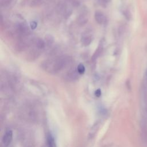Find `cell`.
I'll list each match as a JSON object with an SVG mask.
<instances>
[{
    "label": "cell",
    "mask_w": 147,
    "mask_h": 147,
    "mask_svg": "<svg viewBox=\"0 0 147 147\" xmlns=\"http://www.w3.org/2000/svg\"><path fill=\"white\" fill-rule=\"evenodd\" d=\"M70 63L69 57H61L56 59L54 62H47L44 65L45 70L51 72H57L61 70Z\"/></svg>",
    "instance_id": "1"
},
{
    "label": "cell",
    "mask_w": 147,
    "mask_h": 147,
    "mask_svg": "<svg viewBox=\"0 0 147 147\" xmlns=\"http://www.w3.org/2000/svg\"><path fill=\"white\" fill-rule=\"evenodd\" d=\"M12 138H13V132L12 130H8L5 132V133L4 135L3 138V142L4 145V146H8L12 141Z\"/></svg>",
    "instance_id": "2"
},
{
    "label": "cell",
    "mask_w": 147,
    "mask_h": 147,
    "mask_svg": "<svg viewBox=\"0 0 147 147\" xmlns=\"http://www.w3.org/2000/svg\"><path fill=\"white\" fill-rule=\"evenodd\" d=\"M95 19L98 24H103L106 21V16L102 12L96 11L95 13Z\"/></svg>",
    "instance_id": "3"
},
{
    "label": "cell",
    "mask_w": 147,
    "mask_h": 147,
    "mask_svg": "<svg viewBox=\"0 0 147 147\" xmlns=\"http://www.w3.org/2000/svg\"><path fill=\"white\" fill-rule=\"evenodd\" d=\"M91 37L90 36H88L87 35H84L83 37H82V44L84 45H88L90 44V43L91 42Z\"/></svg>",
    "instance_id": "4"
},
{
    "label": "cell",
    "mask_w": 147,
    "mask_h": 147,
    "mask_svg": "<svg viewBox=\"0 0 147 147\" xmlns=\"http://www.w3.org/2000/svg\"><path fill=\"white\" fill-rule=\"evenodd\" d=\"M48 146V147H57L56 143L54 140V138L51 135H49L47 138Z\"/></svg>",
    "instance_id": "5"
},
{
    "label": "cell",
    "mask_w": 147,
    "mask_h": 147,
    "mask_svg": "<svg viewBox=\"0 0 147 147\" xmlns=\"http://www.w3.org/2000/svg\"><path fill=\"white\" fill-rule=\"evenodd\" d=\"M45 43L41 39H39L36 40V47L38 48V49H43L45 47Z\"/></svg>",
    "instance_id": "6"
},
{
    "label": "cell",
    "mask_w": 147,
    "mask_h": 147,
    "mask_svg": "<svg viewBox=\"0 0 147 147\" xmlns=\"http://www.w3.org/2000/svg\"><path fill=\"white\" fill-rule=\"evenodd\" d=\"M54 42V38L52 36L48 35L45 37V44L48 45H50Z\"/></svg>",
    "instance_id": "7"
},
{
    "label": "cell",
    "mask_w": 147,
    "mask_h": 147,
    "mask_svg": "<svg viewBox=\"0 0 147 147\" xmlns=\"http://www.w3.org/2000/svg\"><path fill=\"white\" fill-rule=\"evenodd\" d=\"M77 71L78 73L82 75L85 72V67L83 66V65L82 64H79L77 67Z\"/></svg>",
    "instance_id": "8"
},
{
    "label": "cell",
    "mask_w": 147,
    "mask_h": 147,
    "mask_svg": "<svg viewBox=\"0 0 147 147\" xmlns=\"http://www.w3.org/2000/svg\"><path fill=\"white\" fill-rule=\"evenodd\" d=\"M30 26L32 29H35L37 27V23L36 21H32L31 22Z\"/></svg>",
    "instance_id": "9"
},
{
    "label": "cell",
    "mask_w": 147,
    "mask_h": 147,
    "mask_svg": "<svg viewBox=\"0 0 147 147\" xmlns=\"http://www.w3.org/2000/svg\"><path fill=\"white\" fill-rule=\"evenodd\" d=\"M95 94L96 96L98 97H100L101 95V91L100 89H98L95 91Z\"/></svg>",
    "instance_id": "10"
}]
</instances>
